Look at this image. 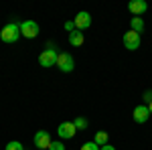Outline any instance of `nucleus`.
<instances>
[{"mask_svg": "<svg viewBox=\"0 0 152 150\" xmlns=\"http://www.w3.org/2000/svg\"><path fill=\"white\" fill-rule=\"evenodd\" d=\"M0 39H2L4 43H16V41L20 39V24H16V23L6 24V26L2 29V33H0Z\"/></svg>", "mask_w": 152, "mask_h": 150, "instance_id": "f257e3e1", "label": "nucleus"}, {"mask_svg": "<svg viewBox=\"0 0 152 150\" xmlns=\"http://www.w3.org/2000/svg\"><path fill=\"white\" fill-rule=\"evenodd\" d=\"M57 57H59V53L55 49H45V51L39 55V63H41L43 67H53V65H57Z\"/></svg>", "mask_w": 152, "mask_h": 150, "instance_id": "f03ea898", "label": "nucleus"}, {"mask_svg": "<svg viewBox=\"0 0 152 150\" xmlns=\"http://www.w3.org/2000/svg\"><path fill=\"white\" fill-rule=\"evenodd\" d=\"M35 146H37V150H49V146H51V134H49L47 130H39L35 134Z\"/></svg>", "mask_w": 152, "mask_h": 150, "instance_id": "7ed1b4c3", "label": "nucleus"}, {"mask_svg": "<svg viewBox=\"0 0 152 150\" xmlns=\"http://www.w3.org/2000/svg\"><path fill=\"white\" fill-rule=\"evenodd\" d=\"M57 67L63 73H69V71H73V67H75V61H73V57H71V53H59L57 57Z\"/></svg>", "mask_w": 152, "mask_h": 150, "instance_id": "20e7f679", "label": "nucleus"}, {"mask_svg": "<svg viewBox=\"0 0 152 150\" xmlns=\"http://www.w3.org/2000/svg\"><path fill=\"white\" fill-rule=\"evenodd\" d=\"M124 47L128 49V51H136L138 47H140V35L138 33H134L132 29H130L128 33H124Z\"/></svg>", "mask_w": 152, "mask_h": 150, "instance_id": "39448f33", "label": "nucleus"}, {"mask_svg": "<svg viewBox=\"0 0 152 150\" xmlns=\"http://www.w3.org/2000/svg\"><path fill=\"white\" fill-rule=\"evenodd\" d=\"M20 35L26 37V39H35V37L39 35V24H37L35 20H24V23L20 24Z\"/></svg>", "mask_w": 152, "mask_h": 150, "instance_id": "423d86ee", "label": "nucleus"}, {"mask_svg": "<svg viewBox=\"0 0 152 150\" xmlns=\"http://www.w3.org/2000/svg\"><path fill=\"white\" fill-rule=\"evenodd\" d=\"M75 29L77 31H85V29H89V24H91V14L89 12H85V10H81V12H77V16H75Z\"/></svg>", "mask_w": 152, "mask_h": 150, "instance_id": "0eeeda50", "label": "nucleus"}, {"mask_svg": "<svg viewBox=\"0 0 152 150\" xmlns=\"http://www.w3.org/2000/svg\"><path fill=\"white\" fill-rule=\"evenodd\" d=\"M132 118H134L136 124H144V122H148V118H150V110H148V105H136Z\"/></svg>", "mask_w": 152, "mask_h": 150, "instance_id": "6e6552de", "label": "nucleus"}, {"mask_svg": "<svg viewBox=\"0 0 152 150\" xmlns=\"http://www.w3.org/2000/svg\"><path fill=\"white\" fill-rule=\"evenodd\" d=\"M75 132H77V128H75L73 122H63V124H59V128H57L59 138H73Z\"/></svg>", "mask_w": 152, "mask_h": 150, "instance_id": "1a4fd4ad", "label": "nucleus"}, {"mask_svg": "<svg viewBox=\"0 0 152 150\" xmlns=\"http://www.w3.org/2000/svg\"><path fill=\"white\" fill-rule=\"evenodd\" d=\"M128 10L134 14V16H140V14H144V12L148 10V4L144 2V0H132L128 4Z\"/></svg>", "mask_w": 152, "mask_h": 150, "instance_id": "9d476101", "label": "nucleus"}, {"mask_svg": "<svg viewBox=\"0 0 152 150\" xmlns=\"http://www.w3.org/2000/svg\"><path fill=\"white\" fill-rule=\"evenodd\" d=\"M69 43L73 47H81L83 45V33L81 31H73V33H69Z\"/></svg>", "mask_w": 152, "mask_h": 150, "instance_id": "9b49d317", "label": "nucleus"}, {"mask_svg": "<svg viewBox=\"0 0 152 150\" xmlns=\"http://www.w3.org/2000/svg\"><path fill=\"white\" fill-rule=\"evenodd\" d=\"M130 26H132V31H134V33H138V35H140L142 31H144V20H142L140 16H134V18L130 20Z\"/></svg>", "mask_w": 152, "mask_h": 150, "instance_id": "f8f14e48", "label": "nucleus"}, {"mask_svg": "<svg viewBox=\"0 0 152 150\" xmlns=\"http://www.w3.org/2000/svg\"><path fill=\"white\" fill-rule=\"evenodd\" d=\"M94 142L99 146V148H102V146H105V144H107V132H97Z\"/></svg>", "mask_w": 152, "mask_h": 150, "instance_id": "ddd939ff", "label": "nucleus"}, {"mask_svg": "<svg viewBox=\"0 0 152 150\" xmlns=\"http://www.w3.org/2000/svg\"><path fill=\"white\" fill-rule=\"evenodd\" d=\"M73 124H75L77 130H85V128H87V120H85V118H75Z\"/></svg>", "mask_w": 152, "mask_h": 150, "instance_id": "4468645a", "label": "nucleus"}, {"mask_svg": "<svg viewBox=\"0 0 152 150\" xmlns=\"http://www.w3.org/2000/svg\"><path fill=\"white\" fill-rule=\"evenodd\" d=\"M6 150H24V148H23V144H20V142L12 140V142H8V144H6Z\"/></svg>", "mask_w": 152, "mask_h": 150, "instance_id": "2eb2a0df", "label": "nucleus"}, {"mask_svg": "<svg viewBox=\"0 0 152 150\" xmlns=\"http://www.w3.org/2000/svg\"><path fill=\"white\" fill-rule=\"evenodd\" d=\"M81 150H99V146L95 142H85V144H81Z\"/></svg>", "mask_w": 152, "mask_h": 150, "instance_id": "dca6fc26", "label": "nucleus"}, {"mask_svg": "<svg viewBox=\"0 0 152 150\" xmlns=\"http://www.w3.org/2000/svg\"><path fill=\"white\" fill-rule=\"evenodd\" d=\"M49 150H65V144L63 142H51V146H49Z\"/></svg>", "mask_w": 152, "mask_h": 150, "instance_id": "f3484780", "label": "nucleus"}, {"mask_svg": "<svg viewBox=\"0 0 152 150\" xmlns=\"http://www.w3.org/2000/svg\"><path fill=\"white\" fill-rule=\"evenodd\" d=\"M65 31H69V33L77 31V29H75V23H73V20H67V23H65Z\"/></svg>", "mask_w": 152, "mask_h": 150, "instance_id": "a211bd4d", "label": "nucleus"}, {"mask_svg": "<svg viewBox=\"0 0 152 150\" xmlns=\"http://www.w3.org/2000/svg\"><path fill=\"white\" fill-rule=\"evenodd\" d=\"M144 100L150 104V102H152V91H146V93H144Z\"/></svg>", "mask_w": 152, "mask_h": 150, "instance_id": "6ab92c4d", "label": "nucleus"}, {"mask_svg": "<svg viewBox=\"0 0 152 150\" xmlns=\"http://www.w3.org/2000/svg\"><path fill=\"white\" fill-rule=\"evenodd\" d=\"M99 150H116V148H114V146H110V144H105V146H102Z\"/></svg>", "mask_w": 152, "mask_h": 150, "instance_id": "aec40b11", "label": "nucleus"}, {"mask_svg": "<svg viewBox=\"0 0 152 150\" xmlns=\"http://www.w3.org/2000/svg\"><path fill=\"white\" fill-rule=\"evenodd\" d=\"M148 110H150V114H152V102H150V104H148Z\"/></svg>", "mask_w": 152, "mask_h": 150, "instance_id": "412c9836", "label": "nucleus"}]
</instances>
